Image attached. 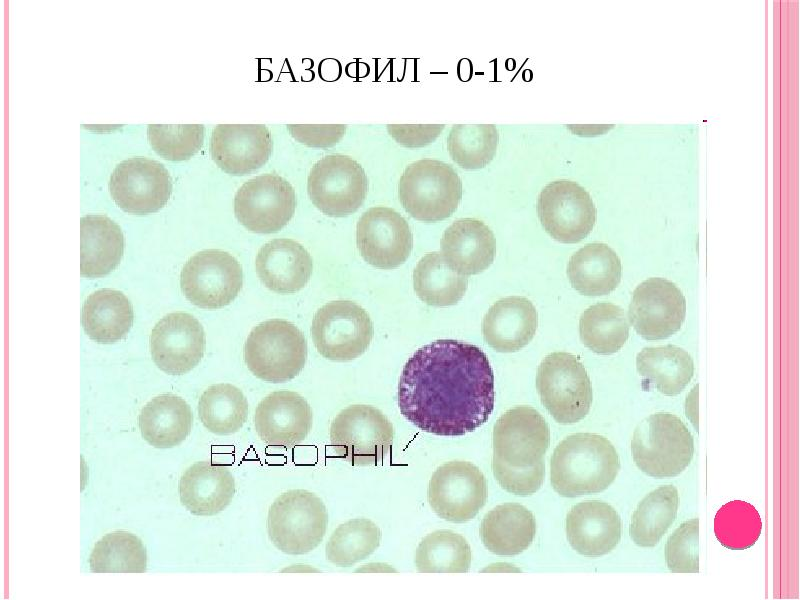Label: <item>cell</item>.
<instances>
[{"instance_id": "1", "label": "cell", "mask_w": 800, "mask_h": 600, "mask_svg": "<svg viewBox=\"0 0 800 600\" xmlns=\"http://www.w3.org/2000/svg\"><path fill=\"white\" fill-rule=\"evenodd\" d=\"M401 414L422 431L463 436L487 422L494 375L479 347L440 339L419 348L403 367L397 392Z\"/></svg>"}, {"instance_id": "2", "label": "cell", "mask_w": 800, "mask_h": 600, "mask_svg": "<svg viewBox=\"0 0 800 600\" xmlns=\"http://www.w3.org/2000/svg\"><path fill=\"white\" fill-rule=\"evenodd\" d=\"M620 468L618 453L604 436L575 433L563 439L550 460V481L563 497H578L604 491Z\"/></svg>"}, {"instance_id": "3", "label": "cell", "mask_w": 800, "mask_h": 600, "mask_svg": "<svg viewBox=\"0 0 800 600\" xmlns=\"http://www.w3.org/2000/svg\"><path fill=\"white\" fill-rule=\"evenodd\" d=\"M398 196L411 217L422 222H438L456 211L462 197V182L451 165L423 158L410 163L403 171Z\"/></svg>"}, {"instance_id": "4", "label": "cell", "mask_w": 800, "mask_h": 600, "mask_svg": "<svg viewBox=\"0 0 800 600\" xmlns=\"http://www.w3.org/2000/svg\"><path fill=\"white\" fill-rule=\"evenodd\" d=\"M631 452L635 464L645 474L669 478L679 475L691 463L694 441L679 417L655 413L635 428Z\"/></svg>"}, {"instance_id": "5", "label": "cell", "mask_w": 800, "mask_h": 600, "mask_svg": "<svg viewBox=\"0 0 800 600\" xmlns=\"http://www.w3.org/2000/svg\"><path fill=\"white\" fill-rule=\"evenodd\" d=\"M328 512L321 498L304 489L288 490L271 504L267 531L271 543L288 555L311 552L322 542Z\"/></svg>"}, {"instance_id": "6", "label": "cell", "mask_w": 800, "mask_h": 600, "mask_svg": "<svg viewBox=\"0 0 800 600\" xmlns=\"http://www.w3.org/2000/svg\"><path fill=\"white\" fill-rule=\"evenodd\" d=\"M393 424L379 409L352 404L332 420L329 438L334 453L352 466L381 464L394 440Z\"/></svg>"}, {"instance_id": "7", "label": "cell", "mask_w": 800, "mask_h": 600, "mask_svg": "<svg viewBox=\"0 0 800 600\" xmlns=\"http://www.w3.org/2000/svg\"><path fill=\"white\" fill-rule=\"evenodd\" d=\"M307 343L297 326L283 319H270L255 326L244 345V361L260 380L282 383L304 368Z\"/></svg>"}, {"instance_id": "8", "label": "cell", "mask_w": 800, "mask_h": 600, "mask_svg": "<svg viewBox=\"0 0 800 600\" xmlns=\"http://www.w3.org/2000/svg\"><path fill=\"white\" fill-rule=\"evenodd\" d=\"M536 389L551 416L561 424L584 419L593 393L589 376L579 359L567 352H553L540 363Z\"/></svg>"}, {"instance_id": "9", "label": "cell", "mask_w": 800, "mask_h": 600, "mask_svg": "<svg viewBox=\"0 0 800 600\" xmlns=\"http://www.w3.org/2000/svg\"><path fill=\"white\" fill-rule=\"evenodd\" d=\"M311 335L320 355L345 362L361 356L370 345L373 323L368 313L350 300H334L314 315Z\"/></svg>"}, {"instance_id": "10", "label": "cell", "mask_w": 800, "mask_h": 600, "mask_svg": "<svg viewBox=\"0 0 800 600\" xmlns=\"http://www.w3.org/2000/svg\"><path fill=\"white\" fill-rule=\"evenodd\" d=\"M307 192L314 206L325 215L346 217L362 206L368 193V179L352 157L330 154L312 166Z\"/></svg>"}, {"instance_id": "11", "label": "cell", "mask_w": 800, "mask_h": 600, "mask_svg": "<svg viewBox=\"0 0 800 600\" xmlns=\"http://www.w3.org/2000/svg\"><path fill=\"white\" fill-rule=\"evenodd\" d=\"M243 285V271L238 260L219 249H207L193 255L183 266L180 287L185 297L204 309L229 305Z\"/></svg>"}, {"instance_id": "12", "label": "cell", "mask_w": 800, "mask_h": 600, "mask_svg": "<svg viewBox=\"0 0 800 600\" xmlns=\"http://www.w3.org/2000/svg\"><path fill=\"white\" fill-rule=\"evenodd\" d=\"M297 205L293 186L275 173L258 175L237 190L234 213L247 230L270 234L280 231L294 216Z\"/></svg>"}, {"instance_id": "13", "label": "cell", "mask_w": 800, "mask_h": 600, "mask_svg": "<svg viewBox=\"0 0 800 600\" xmlns=\"http://www.w3.org/2000/svg\"><path fill=\"white\" fill-rule=\"evenodd\" d=\"M488 488L484 474L471 462L448 461L431 476L427 499L440 518L463 523L473 519L487 501Z\"/></svg>"}, {"instance_id": "14", "label": "cell", "mask_w": 800, "mask_h": 600, "mask_svg": "<svg viewBox=\"0 0 800 600\" xmlns=\"http://www.w3.org/2000/svg\"><path fill=\"white\" fill-rule=\"evenodd\" d=\"M536 208L545 231L562 243L583 240L596 222V207L590 194L572 180L547 184L538 196Z\"/></svg>"}, {"instance_id": "15", "label": "cell", "mask_w": 800, "mask_h": 600, "mask_svg": "<svg viewBox=\"0 0 800 600\" xmlns=\"http://www.w3.org/2000/svg\"><path fill=\"white\" fill-rule=\"evenodd\" d=\"M109 191L122 210L144 215L166 205L172 193V179L159 161L131 157L118 163L112 171Z\"/></svg>"}, {"instance_id": "16", "label": "cell", "mask_w": 800, "mask_h": 600, "mask_svg": "<svg viewBox=\"0 0 800 600\" xmlns=\"http://www.w3.org/2000/svg\"><path fill=\"white\" fill-rule=\"evenodd\" d=\"M685 315L683 293L673 282L660 277L649 278L635 288L628 311L635 331L650 341L675 334Z\"/></svg>"}, {"instance_id": "17", "label": "cell", "mask_w": 800, "mask_h": 600, "mask_svg": "<svg viewBox=\"0 0 800 600\" xmlns=\"http://www.w3.org/2000/svg\"><path fill=\"white\" fill-rule=\"evenodd\" d=\"M356 244L363 259L381 269H393L409 257L413 239L410 226L396 210L386 206L367 209L356 226Z\"/></svg>"}, {"instance_id": "18", "label": "cell", "mask_w": 800, "mask_h": 600, "mask_svg": "<svg viewBox=\"0 0 800 600\" xmlns=\"http://www.w3.org/2000/svg\"><path fill=\"white\" fill-rule=\"evenodd\" d=\"M205 333L191 314L173 312L152 329L150 352L154 363L167 374L182 375L192 370L205 351Z\"/></svg>"}, {"instance_id": "19", "label": "cell", "mask_w": 800, "mask_h": 600, "mask_svg": "<svg viewBox=\"0 0 800 600\" xmlns=\"http://www.w3.org/2000/svg\"><path fill=\"white\" fill-rule=\"evenodd\" d=\"M549 442L546 420L529 406L507 410L493 428L494 454L512 466H531L544 459Z\"/></svg>"}, {"instance_id": "20", "label": "cell", "mask_w": 800, "mask_h": 600, "mask_svg": "<svg viewBox=\"0 0 800 600\" xmlns=\"http://www.w3.org/2000/svg\"><path fill=\"white\" fill-rule=\"evenodd\" d=\"M272 150L271 132L264 124H218L210 138L213 161L224 172L237 176L264 166Z\"/></svg>"}, {"instance_id": "21", "label": "cell", "mask_w": 800, "mask_h": 600, "mask_svg": "<svg viewBox=\"0 0 800 600\" xmlns=\"http://www.w3.org/2000/svg\"><path fill=\"white\" fill-rule=\"evenodd\" d=\"M313 425L308 402L297 392L274 391L264 397L255 409V431L269 446H292L303 442Z\"/></svg>"}, {"instance_id": "22", "label": "cell", "mask_w": 800, "mask_h": 600, "mask_svg": "<svg viewBox=\"0 0 800 600\" xmlns=\"http://www.w3.org/2000/svg\"><path fill=\"white\" fill-rule=\"evenodd\" d=\"M571 547L581 555L598 557L612 551L621 538V521L608 503L592 500L571 508L565 523Z\"/></svg>"}, {"instance_id": "23", "label": "cell", "mask_w": 800, "mask_h": 600, "mask_svg": "<svg viewBox=\"0 0 800 600\" xmlns=\"http://www.w3.org/2000/svg\"><path fill=\"white\" fill-rule=\"evenodd\" d=\"M440 248L441 256L450 269L464 276L475 275L493 263L496 239L483 221L461 218L444 231Z\"/></svg>"}, {"instance_id": "24", "label": "cell", "mask_w": 800, "mask_h": 600, "mask_svg": "<svg viewBox=\"0 0 800 600\" xmlns=\"http://www.w3.org/2000/svg\"><path fill=\"white\" fill-rule=\"evenodd\" d=\"M256 273L269 290L279 294L294 293L309 281L313 262L309 252L297 241L273 239L256 255Z\"/></svg>"}, {"instance_id": "25", "label": "cell", "mask_w": 800, "mask_h": 600, "mask_svg": "<svg viewBox=\"0 0 800 600\" xmlns=\"http://www.w3.org/2000/svg\"><path fill=\"white\" fill-rule=\"evenodd\" d=\"M178 491L181 504L190 513L213 516L231 503L236 491L235 479L225 465L199 461L183 472Z\"/></svg>"}, {"instance_id": "26", "label": "cell", "mask_w": 800, "mask_h": 600, "mask_svg": "<svg viewBox=\"0 0 800 600\" xmlns=\"http://www.w3.org/2000/svg\"><path fill=\"white\" fill-rule=\"evenodd\" d=\"M538 314L533 303L522 296L496 301L482 321L487 344L498 352L510 353L525 347L534 337Z\"/></svg>"}, {"instance_id": "27", "label": "cell", "mask_w": 800, "mask_h": 600, "mask_svg": "<svg viewBox=\"0 0 800 600\" xmlns=\"http://www.w3.org/2000/svg\"><path fill=\"white\" fill-rule=\"evenodd\" d=\"M536 521L533 513L518 503H504L483 518L479 535L483 545L499 556H514L533 542Z\"/></svg>"}, {"instance_id": "28", "label": "cell", "mask_w": 800, "mask_h": 600, "mask_svg": "<svg viewBox=\"0 0 800 600\" xmlns=\"http://www.w3.org/2000/svg\"><path fill=\"white\" fill-rule=\"evenodd\" d=\"M138 426L142 438L155 448L181 444L190 434L193 413L181 397L165 393L148 401L140 410Z\"/></svg>"}, {"instance_id": "29", "label": "cell", "mask_w": 800, "mask_h": 600, "mask_svg": "<svg viewBox=\"0 0 800 600\" xmlns=\"http://www.w3.org/2000/svg\"><path fill=\"white\" fill-rule=\"evenodd\" d=\"M81 225V275L94 278L109 274L120 263L124 236L120 226L105 215H86Z\"/></svg>"}, {"instance_id": "30", "label": "cell", "mask_w": 800, "mask_h": 600, "mask_svg": "<svg viewBox=\"0 0 800 600\" xmlns=\"http://www.w3.org/2000/svg\"><path fill=\"white\" fill-rule=\"evenodd\" d=\"M622 265L616 252L604 243H590L575 252L567 266L572 287L585 296L612 292L621 281Z\"/></svg>"}, {"instance_id": "31", "label": "cell", "mask_w": 800, "mask_h": 600, "mask_svg": "<svg viewBox=\"0 0 800 600\" xmlns=\"http://www.w3.org/2000/svg\"><path fill=\"white\" fill-rule=\"evenodd\" d=\"M133 308L120 291L99 289L91 293L82 308V325L86 334L99 343L123 339L133 324Z\"/></svg>"}, {"instance_id": "32", "label": "cell", "mask_w": 800, "mask_h": 600, "mask_svg": "<svg viewBox=\"0 0 800 600\" xmlns=\"http://www.w3.org/2000/svg\"><path fill=\"white\" fill-rule=\"evenodd\" d=\"M636 368L643 378L668 396L681 393L694 374L691 356L675 345L642 349L636 357Z\"/></svg>"}, {"instance_id": "33", "label": "cell", "mask_w": 800, "mask_h": 600, "mask_svg": "<svg viewBox=\"0 0 800 600\" xmlns=\"http://www.w3.org/2000/svg\"><path fill=\"white\" fill-rule=\"evenodd\" d=\"M467 285V277L450 269L437 252L424 255L413 271L414 291L430 306L455 305L463 298Z\"/></svg>"}, {"instance_id": "34", "label": "cell", "mask_w": 800, "mask_h": 600, "mask_svg": "<svg viewBox=\"0 0 800 600\" xmlns=\"http://www.w3.org/2000/svg\"><path fill=\"white\" fill-rule=\"evenodd\" d=\"M678 503V491L673 485L660 486L647 494L631 518L629 532L634 543L654 547L674 522Z\"/></svg>"}, {"instance_id": "35", "label": "cell", "mask_w": 800, "mask_h": 600, "mask_svg": "<svg viewBox=\"0 0 800 600\" xmlns=\"http://www.w3.org/2000/svg\"><path fill=\"white\" fill-rule=\"evenodd\" d=\"M198 416L203 426L216 435L238 432L248 418V401L243 392L229 383L209 386L200 396Z\"/></svg>"}, {"instance_id": "36", "label": "cell", "mask_w": 800, "mask_h": 600, "mask_svg": "<svg viewBox=\"0 0 800 600\" xmlns=\"http://www.w3.org/2000/svg\"><path fill=\"white\" fill-rule=\"evenodd\" d=\"M580 338L591 351L610 355L618 352L629 336V318L612 303H597L587 308L579 321Z\"/></svg>"}, {"instance_id": "37", "label": "cell", "mask_w": 800, "mask_h": 600, "mask_svg": "<svg viewBox=\"0 0 800 600\" xmlns=\"http://www.w3.org/2000/svg\"><path fill=\"white\" fill-rule=\"evenodd\" d=\"M89 567L94 573H143L147 569V551L136 535L110 532L94 545Z\"/></svg>"}, {"instance_id": "38", "label": "cell", "mask_w": 800, "mask_h": 600, "mask_svg": "<svg viewBox=\"0 0 800 600\" xmlns=\"http://www.w3.org/2000/svg\"><path fill=\"white\" fill-rule=\"evenodd\" d=\"M380 542L381 530L373 521L350 519L333 531L326 544V559L337 567H351L368 558Z\"/></svg>"}, {"instance_id": "39", "label": "cell", "mask_w": 800, "mask_h": 600, "mask_svg": "<svg viewBox=\"0 0 800 600\" xmlns=\"http://www.w3.org/2000/svg\"><path fill=\"white\" fill-rule=\"evenodd\" d=\"M471 550L466 539L451 530H438L425 536L415 554L419 572H467Z\"/></svg>"}, {"instance_id": "40", "label": "cell", "mask_w": 800, "mask_h": 600, "mask_svg": "<svg viewBox=\"0 0 800 600\" xmlns=\"http://www.w3.org/2000/svg\"><path fill=\"white\" fill-rule=\"evenodd\" d=\"M499 133L494 124H456L447 136V150L461 168L477 170L495 157Z\"/></svg>"}, {"instance_id": "41", "label": "cell", "mask_w": 800, "mask_h": 600, "mask_svg": "<svg viewBox=\"0 0 800 600\" xmlns=\"http://www.w3.org/2000/svg\"><path fill=\"white\" fill-rule=\"evenodd\" d=\"M762 522L753 505L742 500L724 504L716 513L714 532L718 541L731 550H744L758 540Z\"/></svg>"}, {"instance_id": "42", "label": "cell", "mask_w": 800, "mask_h": 600, "mask_svg": "<svg viewBox=\"0 0 800 600\" xmlns=\"http://www.w3.org/2000/svg\"><path fill=\"white\" fill-rule=\"evenodd\" d=\"M202 124H149L147 137L151 147L172 161L191 158L203 145Z\"/></svg>"}, {"instance_id": "43", "label": "cell", "mask_w": 800, "mask_h": 600, "mask_svg": "<svg viewBox=\"0 0 800 600\" xmlns=\"http://www.w3.org/2000/svg\"><path fill=\"white\" fill-rule=\"evenodd\" d=\"M665 560L672 572H699L698 518L683 522L669 537L665 546Z\"/></svg>"}, {"instance_id": "44", "label": "cell", "mask_w": 800, "mask_h": 600, "mask_svg": "<svg viewBox=\"0 0 800 600\" xmlns=\"http://www.w3.org/2000/svg\"><path fill=\"white\" fill-rule=\"evenodd\" d=\"M492 471L499 485L512 494L528 496L537 492L544 481V459L531 466H512L493 454Z\"/></svg>"}, {"instance_id": "45", "label": "cell", "mask_w": 800, "mask_h": 600, "mask_svg": "<svg viewBox=\"0 0 800 600\" xmlns=\"http://www.w3.org/2000/svg\"><path fill=\"white\" fill-rule=\"evenodd\" d=\"M290 135L299 143L312 148H329L344 136V124H287Z\"/></svg>"}, {"instance_id": "46", "label": "cell", "mask_w": 800, "mask_h": 600, "mask_svg": "<svg viewBox=\"0 0 800 600\" xmlns=\"http://www.w3.org/2000/svg\"><path fill=\"white\" fill-rule=\"evenodd\" d=\"M388 133L406 148H421L434 142L445 124H388Z\"/></svg>"}, {"instance_id": "47", "label": "cell", "mask_w": 800, "mask_h": 600, "mask_svg": "<svg viewBox=\"0 0 800 600\" xmlns=\"http://www.w3.org/2000/svg\"><path fill=\"white\" fill-rule=\"evenodd\" d=\"M372 565L374 566L373 568H372V567H370V566H368V565H365V566H363V567L361 566V567H359V568L356 570V572H360V571H361V572H362V571H363V572H370V571H371V572H376V571H387V570H391V571H393V570H394V569H393V568H391V567H388V568H387V567H385V568H384V567H381V568H380V567H379V565L377 566V564H375V563H373Z\"/></svg>"}, {"instance_id": "48", "label": "cell", "mask_w": 800, "mask_h": 600, "mask_svg": "<svg viewBox=\"0 0 800 600\" xmlns=\"http://www.w3.org/2000/svg\"><path fill=\"white\" fill-rule=\"evenodd\" d=\"M283 571L307 572V571H318V570H316L315 568H312V567H307V566H304V565H300V566L298 565V566H293V567H287V568L283 569Z\"/></svg>"}]
</instances>
